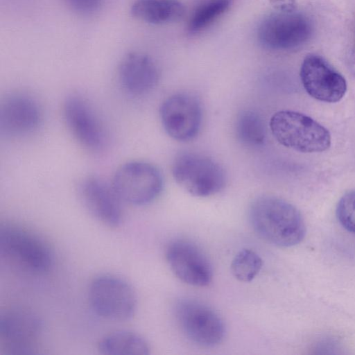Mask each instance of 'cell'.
<instances>
[{
    "label": "cell",
    "instance_id": "cell-1",
    "mask_svg": "<svg viewBox=\"0 0 355 355\" xmlns=\"http://www.w3.org/2000/svg\"><path fill=\"white\" fill-rule=\"evenodd\" d=\"M249 219L261 237L279 247L296 245L306 234L304 221L299 210L275 196H263L255 199L249 209Z\"/></svg>",
    "mask_w": 355,
    "mask_h": 355
},
{
    "label": "cell",
    "instance_id": "cell-2",
    "mask_svg": "<svg viewBox=\"0 0 355 355\" xmlns=\"http://www.w3.org/2000/svg\"><path fill=\"white\" fill-rule=\"evenodd\" d=\"M275 139L282 146L302 153H320L331 146L328 130L311 117L302 113L281 110L270 120Z\"/></svg>",
    "mask_w": 355,
    "mask_h": 355
},
{
    "label": "cell",
    "instance_id": "cell-3",
    "mask_svg": "<svg viewBox=\"0 0 355 355\" xmlns=\"http://www.w3.org/2000/svg\"><path fill=\"white\" fill-rule=\"evenodd\" d=\"M172 173L175 182L196 197L214 195L226 183L223 167L212 159L196 153L179 154L173 162Z\"/></svg>",
    "mask_w": 355,
    "mask_h": 355
},
{
    "label": "cell",
    "instance_id": "cell-4",
    "mask_svg": "<svg viewBox=\"0 0 355 355\" xmlns=\"http://www.w3.org/2000/svg\"><path fill=\"white\" fill-rule=\"evenodd\" d=\"M88 297L93 311L109 320H128L137 309V295L132 286L113 275H103L94 279Z\"/></svg>",
    "mask_w": 355,
    "mask_h": 355
},
{
    "label": "cell",
    "instance_id": "cell-5",
    "mask_svg": "<svg viewBox=\"0 0 355 355\" xmlns=\"http://www.w3.org/2000/svg\"><path fill=\"white\" fill-rule=\"evenodd\" d=\"M0 249L1 253L33 272H46L53 263L49 245L37 234L17 225L1 227Z\"/></svg>",
    "mask_w": 355,
    "mask_h": 355
},
{
    "label": "cell",
    "instance_id": "cell-6",
    "mask_svg": "<svg viewBox=\"0 0 355 355\" xmlns=\"http://www.w3.org/2000/svg\"><path fill=\"white\" fill-rule=\"evenodd\" d=\"M178 324L184 336L193 343L211 347L224 339L225 326L220 316L204 303L182 299L175 306Z\"/></svg>",
    "mask_w": 355,
    "mask_h": 355
},
{
    "label": "cell",
    "instance_id": "cell-7",
    "mask_svg": "<svg viewBox=\"0 0 355 355\" xmlns=\"http://www.w3.org/2000/svg\"><path fill=\"white\" fill-rule=\"evenodd\" d=\"M313 33L309 17L295 10L271 14L260 24L257 37L266 48L286 51L306 44Z\"/></svg>",
    "mask_w": 355,
    "mask_h": 355
},
{
    "label": "cell",
    "instance_id": "cell-8",
    "mask_svg": "<svg viewBox=\"0 0 355 355\" xmlns=\"http://www.w3.org/2000/svg\"><path fill=\"white\" fill-rule=\"evenodd\" d=\"M112 184L122 201L140 206L159 196L163 189V178L160 171L151 164L132 161L116 170Z\"/></svg>",
    "mask_w": 355,
    "mask_h": 355
},
{
    "label": "cell",
    "instance_id": "cell-9",
    "mask_svg": "<svg viewBox=\"0 0 355 355\" xmlns=\"http://www.w3.org/2000/svg\"><path fill=\"white\" fill-rule=\"evenodd\" d=\"M63 114L69 130L80 145L92 152L105 148L106 130L87 99L79 94L69 95L64 103Z\"/></svg>",
    "mask_w": 355,
    "mask_h": 355
},
{
    "label": "cell",
    "instance_id": "cell-10",
    "mask_svg": "<svg viewBox=\"0 0 355 355\" xmlns=\"http://www.w3.org/2000/svg\"><path fill=\"white\" fill-rule=\"evenodd\" d=\"M42 120L38 101L31 94L16 92L8 94L0 105V132L8 138L28 136L37 130Z\"/></svg>",
    "mask_w": 355,
    "mask_h": 355
},
{
    "label": "cell",
    "instance_id": "cell-11",
    "mask_svg": "<svg viewBox=\"0 0 355 355\" xmlns=\"http://www.w3.org/2000/svg\"><path fill=\"white\" fill-rule=\"evenodd\" d=\"M160 117L165 131L171 137L177 141H187L196 137L200 131L201 105L190 94H175L162 103Z\"/></svg>",
    "mask_w": 355,
    "mask_h": 355
},
{
    "label": "cell",
    "instance_id": "cell-12",
    "mask_svg": "<svg viewBox=\"0 0 355 355\" xmlns=\"http://www.w3.org/2000/svg\"><path fill=\"white\" fill-rule=\"evenodd\" d=\"M300 76L304 89L318 101L336 103L346 93L345 78L319 55L309 54L305 57Z\"/></svg>",
    "mask_w": 355,
    "mask_h": 355
},
{
    "label": "cell",
    "instance_id": "cell-13",
    "mask_svg": "<svg viewBox=\"0 0 355 355\" xmlns=\"http://www.w3.org/2000/svg\"><path fill=\"white\" fill-rule=\"evenodd\" d=\"M166 258L173 274L182 282L198 287L211 282L212 266L206 254L192 242L183 239L171 242Z\"/></svg>",
    "mask_w": 355,
    "mask_h": 355
},
{
    "label": "cell",
    "instance_id": "cell-14",
    "mask_svg": "<svg viewBox=\"0 0 355 355\" xmlns=\"http://www.w3.org/2000/svg\"><path fill=\"white\" fill-rule=\"evenodd\" d=\"M80 202L89 213L110 227H116L123 218L122 200L112 184L96 176L82 178L77 187Z\"/></svg>",
    "mask_w": 355,
    "mask_h": 355
},
{
    "label": "cell",
    "instance_id": "cell-15",
    "mask_svg": "<svg viewBox=\"0 0 355 355\" xmlns=\"http://www.w3.org/2000/svg\"><path fill=\"white\" fill-rule=\"evenodd\" d=\"M42 330L40 318L32 311L15 308L0 317V338L12 354H28Z\"/></svg>",
    "mask_w": 355,
    "mask_h": 355
},
{
    "label": "cell",
    "instance_id": "cell-16",
    "mask_svg": "<svg viewBox=\"0 0 355 355\" xmlns=\"http://www.w3.org/2000/svg\"><path fill=\"white\" fill-rule=\"evenodd\" d=\"M119 80L130 94L143 95L157 84L159 69L154 60L140 52H130L121 60L118 68Z\"/></svg>",
    "mask_w": 355,
    "mask_h": 355
},
{
    "label": "cell",
    "instance_id": "cell-17",
    "mask_svg": "<svg viewBox=\"0 0 355 355\" xmlns=\"http://www.w3.org/2000/svg\"><path fill=\"white\" fill-rule=\"evenodd\" d=\"M185 8L178 0H134L130 12L134 18L150 24L179 21Z\"/></svg>",
    "mask_w": 355,
    "mask_h": 355
},
{
    "label": "cell",
    "instance_id": "cell-18",
    "mask_svg": "<svg viewBox=\"0 0 355 355\" xmlns=\"http://www.w3.org/2000/svg\"><path fill=\"white\" fill-rule=\"evenodd\" d=\"M99 352L105 355H148L150 347L139 334L119 330L105 336L98 344Z\"/></svg>",
    "mask_w": 355,
    "mask_h": 355
},
{
    "label": "cell",
    "instance_id": "cell-19",
    "mask_svg": "<svg viewBox=\"0 0 355 355\" xmlns=\"http://www.w3.org/2000/svg\"><path fill=\"white\" fill-rule=\"evenodd\" d=\"M236 135L245 145L254 147L263 145L266 131L261 117L253 111H243L236 121Z\"/></svg>",
    "mask_w": 355,
    "mask_h": 355
},
{
    "label": "cell",
    "instance_id": "cell-20",
    "mask_svg": "<svg viewBox=\"0 0 355 355\" xmlns=\"http://www.w3.org/2000/svg\"><path fill=\"white\" fill-rule=\"evenodd\" d=\"M231 0H208L199 6L188 24L190 33H196L211 24L230 8Z\"/></svg>",
    "mask_w": 355,
    "mask_h": 355
},
{
    "label": "cell",
    "instance_id": "cell-21",
    "mask_svg": "<svg viewBox=\"0 0 355 355\" xmlns=\"http://www.w3.org/2000/svg\"><path fill=\"white\" fill-rule=\"evenodd\" d=\"M262 266L263 261L259 254L251 250L243 249L234 256L230 268L236 279L250 282L257 277Z\"/></svg>",
    "mask_w": 355,
    "mask_h": 355
},
{
    "label": "cell",
    "instance_id": "cell-22",
    "mask_svg": "<svg viewBox=\"0 0 355 355\" xmlns=\"http://www.w3.org/2000/svg\"><path fill=\"white\" fill-rule=\"evenodd\" d=\"M336 216L343 227L355 234V189L340 198L336 207Z\"/></svg>",
    "mask_w": 355,
    "mask_h": 355
},
{
    "label": "cell",
    "instance_id": "cell-23",
    "mask_svg": "<svg viewBox=\"0 0 355 355\" xmlns=\"http://www.w3.org/2000/svg\"><path fill=\"white\" fill-rule=\"evenodd\" d=\"M73 12L81 16H90L97 12L105 0H63Z\"/></svg>",
    "mask_w": 355,
    "mask_h": 355
},
{
    "label": "cell",
    "instance_id": "cell-24",
    "mask_svg": "<svg viewBox=\"0 0 355 355\" xmlns=\"http://www.w3.org/2000/svg\"><path fill=\"white\" fill-rule=\"evenodd\" d=\"M272 6L278 11L289 12L296 10V0H270Z\"/></svg>",
    "mask_w": 355,
    "mask_h": 355
},
{
    "label": "cell",
    "instance_id": "cell-25",
    "mask_svg": "<svg viewBox=\"0 0 355 355\" xmlns=\"http://www.w3.org/2000/svg\"><path fill=\"white\" fill-rule=\"evenodd\" d=\"M347 64L352 73L355 76V50L348 55Z\"/></svg>",
    "mask_w": 355,
    "mask_h": 355
}]
</instances>
